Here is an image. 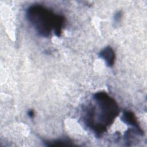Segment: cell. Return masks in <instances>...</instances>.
<instances>
[{"label": "cell", "mask_w": 147, "mask_h": 147, "mask_svg": "<svg viewBox=\"0 0 147 147\" xmlns=\"http://www.w3.org/2000/svg\"><path fill=\"white\" fill-rule=\"evenodd\" d=\"M94 103L86 108L84 122L96 137H100L119 114V107L114 99L106 92H96L92 97Z\"/></svg>", "instance_id": "obj_1"}, {"label": "cell", "mask_w": 147, "mask_h": 147, "mask_svg": "<svg viewBox=\"0 0 147 147\" xmlns=\"http://www.w3.org/2000/svg\"><path fill=\"white\" fill-rule=\"evenodd\" d=\"M59 14L40 4H34L27 9L26 17L37 33L41 36L49 37L54 30Z\"/></svg>", "instance_id": "obj_2"}, {"label": "cell", "mask_w": 147, "mask_h": 147, "mask_svg": "<svg viewBox=\"0 0 147 147\" xmlns=\"http://www.w3.org/2000/svg\"><path fill=\"white\" fill-rule=\"evenodd\" d=\"M121 119V121H123L125 123L131 126L132 127H134V129L138 131L142 135L144 134V131L140 126L137 120V118L132 111L125 110L123 112Z\"/></svg>", "instance_id": "obj_3"}, {"label": "cell", "mask_w": 147, "mask_h": 147, "mask_svg": "<svg viewBox=\"0 0 147 147\" xmlns=\"http://www.w3.org/2000/svg\"><path fill=\"white\" fill-rule=\"evenodd\" d=\"M99 56L105 61L107 67H112L114 65L115 59V54L111 47L107 46L102 49L99 52Z\"/></svg>", "instance_id": "obj_4"}, {"label": "cell", "mask_w": 147, "mask_h": 147, "mask_svg": "<svg viewBox=\"0 0 147 147\" xmlns=\"http://www.w3.org/2000/svg\"><path fill=\"white\" fill-rule=\"evenodd\" d=\"M45 144L48 146H72V142L68 140H57L54 141H45Z\"/></svg>", "instance_id": "obj_5"}, {"label": "cell", "mask_w": 147, "mask_h": 147, "mask_svg": "<svg viewBox=\"0 0 147 147\" xmlns=\"http://www.w3.org/2000/svg\"><path fill=\"white\" fill-rule=\"evenodd\" d=\"M28 115L30 118H33L34 116V111L33 110H29L28 111Z\"/></svg>", "instance_id": "obj_6"}]
</instances>
